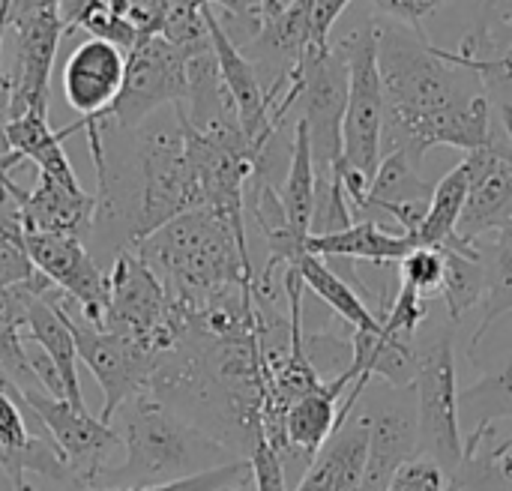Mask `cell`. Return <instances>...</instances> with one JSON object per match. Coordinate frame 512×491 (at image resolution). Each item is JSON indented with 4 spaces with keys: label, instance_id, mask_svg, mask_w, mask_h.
Masks as SVG:
<instances>
[{
    "label": "cell",
    "instance_id": "14",
    "mask_svg": "<svg viewBox=\"0 0 512 491\" xmlns=\"http://www.w3.org/2000/svg\"><path fill=\"white\" fill-rule=\"evenodd\" d=\"M24 249L33 267L57 285L81 309V321L102 330L108 312V273L87 255L84 243L75 237L24 231Z\"/></svg>",
    "mask_w": 512,
    "mask_h": 491
},
{
    "label": "cell",
    "instance_id": "37",
    "mask_svg": "<svg viewBox=\"0 0 512 491\" xmlns=\"http://www.w3.org/2000/svg\"><path fill=\"white\" fill-rule=\"evenodd\" d=\"M219 491H255V483H252V471L243 477V480H237V483H231V486H225V489Z\"/></svg>",
    "mask_w": 512,
    "mask_h": 491
},
{
    "label": "cell",
    "instance_id": "29",
    "mask_svg": "<svg viewBox=\"0 0 512 491\" xmlns=\"http://www.w3.org/2000/svg\"><path fill=\"white\" fill-rule=\"evenodd\" d=\"M399 282L408 285V288H414L426 300H432L435 294H441V282H444V252L435 249V246H417L414 252H408L399 261Z\"/></svg>",
    "mask_w": 512,
    "mask_h": 491
},
{
    "label": "cell",
    "instance_id": "19",
    "mask_svg": "<svg viewBox=\"0 0 512 491\" xmlns=\"http://www.w3.org/2000/svg\"><path fill=\"white\" fill-rule=\"evenodd\" d=\"M369 453V411L354 408L294 491H360Z\"/></svg>",
    "mask_w": 512,
    "mask_h": 491
},
{
    "label": "cell",
    "instance_id": "4",
    "mask_svg": "<svg viewBox=\"0 0 512 491\" xmlns=\"http://www.w3.org/2000/svg\"><path fill=\"white\" fill-rule=\"evenodd\" d=\"M456 321L432 324L417 333V423H420V453L435 459L447 474H453L465 459V438L459 420V375L453 348Z\"/></svg>",
    "mask_w": 512,
    "mask_h": 491
},
{
    "label": "cell",
    "instance_id": "35",
    "mask_svg": "<svg viewBox=\"0 0 512 491\" xmlns=\"http://www.w3.org/2000/svg\"><path fill=\"white\" fill-rule=\"evenodd\" d=\"M351 0H315L312 3V45L324 48L330 45V33L333 24L339 21V15L348 9Z\"/></svg>",
    "mask_w": 512,
    "mask_h": 491
},
{
    "label": "cell",
    "instance_id": "38",
    "mask_svg": "<svg viewBox=\"0 0 512 491\" xmlns=\"http://www.w3.org/2000/svg\"><path fill=\"white\" fill-rule=\"evenodd\" d=\"M261 6H264V18H267V15H276L285 3H279V0H261Z\"/></svg>",
    "mask_w": 512,
    "mask_h": 491
},
{
    "label": "cell",
    "instance_id": "28",
    "mask_svg": "<svg viewBox=\"0 0 512 491\" xmlns=\"http://www.w3.org/2000/svg\"><path fill=\"white\" fill-rule=\"evenodd\" d=\"M444 252V282H441V303L447 309V318L459 324L462 315H468L474 306H483L486 300V267L477 252H459L447 249Z\"/></svg>",
    "mask_w": 512,
    "mask_h": 491
},
{
    "label": "cell",
    "instance_id": "42",
    "mask_svg": "<svg viewBox=\"0 0 512 491\" xmlns=\"http://www.w3.org/2000/svg\"><path fill=\"white\" fill-rule=\"evenodd\" d=\"M279 3H291V0H279Z\"/></svg>",
    "mask_w": 512,
    "mask_h": 491
},
{
    "label": "cell",
    "instance_id": "3",
    "mask_svg": "<svg viewBox=\"0 0 512 491\" xmlns=\"http://www.w3.org/2000/svg\"><path fill=\"white\" fill-rule=\"evenodd\" d=\"M117 438L126 447V462L114 474L111 489L162 486L237 462L228 447L183 420L153 390H141L117 411Z\"/></svg>",
    "mask_w": 512,
    "mask_h": 491
},
{
    "label": "cell",
    "instance_id": "26",
    "mask_svg": "<svg viewBox=\"0 0 512 491\" xmlns=\"http://www.w3.org/2000/svg\"><path fill=\"white\" fill-rule=\"evenodd\" d=\"M468 183H471V171L468 162L462 159L450 174H444L435 183V195L429 204V213L420 225V231L414 234L417 246H453L456 243V228L468 201Z\"/></svg>",
    "mask_w": 512,
    "mask_h": 491
},
{
    "label": "cell",
    "instance_id": "12",
    "mask_svg": "<svg viewBox=\"0 0 512 491\" xmlns=\"http://www.w3.org/2000/svg\"><path fill=\"white\" fill-rule=\"evenodd\" d=\"M18 399L39 417V423L48 429L51 441L60 447L66 465H69V480L81 491H90L99 486L108 459L114 447L120 444L114 426H105L99 417H93L87 408H75L66 399H54L48 393L18 390Z\"/></svg>",
    "mask_w": 512,
    "mask_h": 491
},
{
    "label": "cell",
    "instance_id": "23",
    "mask_svg": "<svg viewBox=\"0 0 512 491\" xmlns=\"http://www.w3.org/2000/svg\"><path fill=\"white\" fill-rule=\"evenodd\" d=\"M297 270H300V279H303V285L321 300V303H327L351 330H357V333H372V336H381L384 333V324L375 318V312L363 303V297L324 261V258H318V255H303L300 258V264H297Z\"/></svg>",
    "mask_w": 512,
    "mask_h": 491
},
{
    "label": "cell",
    "instance_id": "21",
    "mask_svg": "<svg viewBox=\"0 0 512 491\" xmlns=\"http://www.w3.org/2000/svg\"><path fill=\"white\" fill-rule=\"evenodd\" d=\"M9 138V165L15 168L18 162H33L39 168L42 177H51L63 186L81 189L75 168L69 165V156L63 153V135L60 129L54 132L48 126V111H24L21 117H15L6 129Z\"/></svg>",
    "mask_w": 512,
    "mask_h": 491
},
{
    "label": "cell",
    "instance_id": "11",
    "mask_svg": "<svg viewBox=\"0 0 512 491\" xmlns=\"http://www.w3.org/2000/svg\"><path fill=\"white\" fill-rule=\"evenodd\" d=\"M9 27L18 36L12 72V120L24 111H48L51 69L60 39L69 33L57 0H15Z\"/></svg>",
    "mask_w": 512,
    "mask_h": 491
},
{
    "label": "cell",
    "instance_id": "8",
    "mask_svg": "<svg viewBox=\"0 0 512 491\" xmlns=\"http://www.w3.org/2000/svg\"><path fill=\"white\" fill-rule=\"evenodd\" d=\"M300 72V117L309 129L312 159L321 180L339 174L342 165V126L348 108V60L339 42L324 48L309 45L303 60L297 63Z\"/></svg>",
    "mask_w": 512,
    "mask_h": 491
},
{
    "label": "cell",
    "instance_id": "2",
    "mask_svg": "<svg viewBox=\"0 0 512 491\" xmlns=\"http://www.w3.org/2000/svg\"><path fill=\"white\" fill-rule=\"evenodd\" d=\"M183 312L255 285L249 240L207 207L189 210L132 246Z\"/></svg>",
    "mask_w": 512,
    "mask_h": 491
},
{
    "label": "cell",
    "instance_id": "5",
    "mask_svg": "<svg viewBox=\"0 0 512 491\" xmlns=\"http://www.w3.org/2000/svg\"><path fill=\"white\" fill-rule=\"evenodd\" d=\"M102 330L126 336L156 357L174 351L186 330L183 312L171 300L165 282L129 246L114 255L108 273V312Z\"/></svg>",
    "mask_w": 512,
    "mask_h": 491
},
{
    "label": "cell",
    "instance_id": "1",
    "mask_svg": "<svg viewBox=\"0 0 512 491\" xmlns=\"http://www.w3.org/2000/svg\"><path fill=\"white\" fill-rule=\"evenodd\" d=\"M375 30L387 102L381 153H405L420 168L423 156L438 144L465 153L486 147L495 108L480 75L447 60L429 36L405 24L378 18Z\"/></svg>",
    "mask_w": 512,
    "mask_h": 491
},
{
    "label": "cell",
    "instance_id": "17",
    "mask_svg": "<svg viewBox=\"0 0 512 491\" xmlns=\"http://www.w3.org/2000/svg\"><path fill=\"white\" fill-rule=\"evenodd\" d=\"M0 189L12 198L21 228L36 234H57V237H75L84 243V237L93 231L96 219V195L72 186H63L51 177L36 180L30 192L18 189L12 177H0Z\"/></svg>",
    "mask_w": 512,
    "mask_h": 491
},
{
    "label": "cell",
    "instance_id": "40",
    "mask_svg": "<svg viewBox=\"0 0 512 491\" xmlns=\"http://www.w3.org/2000/svg\"><path fill=\"white\" fill-rule=\"evenodd\" d=\"M15 491H36V489H33V486H30V483L24 480V483H21V486H18V489H15Z\"/></svg>",
    "mask_w": 512,
    "mask_h": 491
},
{
    "label": "cell",
    "instance_id": "16",
    "mask_svg": "<svg viewBox=\"0 0 512 491\" xmlns=\"http://www.w3.org/2000/svg\"><path fill=\"white\" fill-rule=\"evenodd\" d=\"M369 453L360 491H387L393 474L420 453L417 393L414 387L369 396Z\"/></svg>",
    "mask_w": 512,
    "mask_h": 491
},
{
    "label": "cell",
    "instance_id": "20",
    "mask_svg": "<svg viewBox=\"0 0 512 491\" xmlns=\"http://www.w3.org/2000/svg\"><path fill=\"white\" fill-rule=\"evenodd\" d=\"M417 243L408 234H393L390 228L360 219L345 231L321 234L306 240V252L318 258H348V261H366V264H399L408 252H414Z\"/></svg>",
    "mask_w": 512,
    "mask_h": 491
},
{
    "label": "cell",
    "instance_id": "36",
    "mask_svg": "<svg viewBox=\"0 0 512 491\" xmlns=\"http://www.w3.org/2000/svg\"><path fill=\"white\" fill-rule=\"evenodd\" d=\"M12 123V75L3 72L0 66V177H9L12 165H9V138H6V129Z\"/></svg>",
    "mask_w": 512,
    "mask_h": 491
},
{
    "label": "cell",
    "instance_id": "7",
    "mask_svg": "<svg viewBox=\"0 0 512 491\" xmlns=\"http://www.w3.org/2000/svg\"><path fill=\"white\" fill-rule=\"evenodd\" d=\"M339 48L348 60V108L342 126V165L339 171L360 174L375 180L381 165L384 141V84L378 72V30L375 21L339 39Z\"/></svg>",
    "mask_w": 512,
    "mask_h": 491
},
{
    "label": "cell",
    "instance_id": "15",
    "mask_svg": "<svg viewBox=\"0 0 512 491\" xmlns=\"http://www.w3.org/2000/svg\"><path fill=\"white\" fill-rule=\"evenodd\" d=\"M126 78V54L123 48L87 36L72 48V54L63 63V96L72 111L81 117L60 129L63 138H69L78 129L102 126V117L120 96Z\"/></svg>",
    "mask_w": 512,
    "mask_h": 491
},
{
    "label": "cell",
    "instance_id": "25",
    "mask_svg": "<svg viewBox=\"0 0 512 491\" xmlns=\"http://www.w3.org/2000/svg\"><path fill=\"white\" fill-rule=\"evenodd\" d=\"M477 249L486 267V300H483L480 327L474 333V348L483 342V336L498 318L512 312V219L495 234L483 237Z\"/></svg>",
    "mask_w": 512,
    "mask_h": 491
},
{
    "label": "cell",
    "instance_id": "27",
    "mask_svg": "<svg viewBox=\"0 0 512 491\" xmlns=\"http://www.w3.org/2000/svg\"><path fill=\"white\" fill-rule=\"evenodd\" d=\"M459 420L465 435L492 429L501 420H512V354L477 384L459 393Z\"/></svg>",
    "mask_w": 512,
    "mask_h": 491
},
{
    "label": "cell",
    "instance_id": "18",
    "mask_svg": "<svg viewBox=\"0 0 512 491\" xmlns=\"http://www.w3.org/2000/svg\"><path fill=\"white\" fill-rule=\"evenodd\" d=\"M27 339L57 369L63 390H66V402L75 408H87L81 396V381H78V348H75V333H72V315L66 312V294L57 285H51L45 294H39L30 303Z\"/></svg>",
    "mask_w": 512,
    "mask_h": 491
},
{
    "label": "cell",
    "instance_id": "33",
    "mask_svg": "<svg viewBox=\"0 0 512 491\" xmlns=\"http://www.w3.org/2000/svg\"><path fill=\"white\" fill-rule=\"evenodd\" d=\"M249 465H252V483L255 491H291L288 489V474H285V465L279 459V453L261 441L252 456H249Z\"/></svg>",
    "mask_w": 512,
    "mask_h": 491
},
{
    "label": "cell",
    "instance_id": "24",
    "mask_svg": "<svg viewBox=\"0 0 512 491\" xmlns=\"http://www.w3.org/2000/svg\"><path fill=\"white\" fill-rule=\"evenodd\" d=\"M315 192H318V171H315V159H312L309 129L303 120H297L294 123V150H291L285 180L279 186V201L285 207L291 231L300 240H309V234H312Z\"/></svg>",
    "mask_w": 512,
    "mask_h": 491
},
{
    "label": "cell",
    "instance_id": "32",
    "mask_svg": "<svg viewBox=\"0 0 512 491\" xmlns=\"http://www.w3.org/2000/svg\"><path fill=\"white\" fill-rule=\"evenodd\" d=\"M249 471H252L249 459H237L231 465H222V468H213V471H204V474H195V477H183V480H174V483L120 491H219L231 486V483H237V480H243Z\"/></svg>",
    "mask_w": 512,
    "mask_h": 491
},
{
    "label": "cell",
    "instance_id": "34",
    "mask_svg": "<svg viewBox=\"0 0 512 491\" xmlns=\"http://www.w3.org/2000/svg\"><path fill=\"white\" fill-rule=\"evenodd\" d=\"M444 0H375V6L396 24H405L408 30L426 36L423 21L441 6Z\"/></svg>",
    "mask_w": 512,
    "mask_h": 491
},
{
    "label": "cell",
    "instance_id": "13",
    "mask_svg": "<svg viewBox=\"0 0 512 491\" xmlns=\"http://www.w3.org/2000/svg\"><path fill=\"white\" fill-rule=\"evenodd\" d=\"M72 333H75L78 363H84L90 369V375L96 378V384L102 390L99 420L105 426H111L117 411L132 396H138L141 390L150 387V378L162 357L150 354L147 348H141L138 342L126 339V336L96 330L75 318H72Z\"/></svg>",
    "mask_w": 512,
    "mask_h": 491
},
{
    "label": "cell",
    "instance_id": "6",
    "mask_svg": "<svg viewBox=\"0 0 512 491\" xmlns=\"http://www.w3.org/2000/svg\"><path fill=\"white\" fill-rule=\"evenodd\" d=\"M138 180V207L129 249L171 219L201 207V186L189 162L177 117L174 126H156L138 138Z\"/></svg>",
    "mask_w": 512,
    "mask_h": 491
},
{
    "label": "cell",
    "instance_id": "39",
    "mask_svg": "<svg viewBox=\"0 0 512 491\" xmlns=\"http://www.w3.org/2000/svg\"><path fill=\"white\" fill-rule=\"evenodd\" d=\"M501 30H507V33H512V12L504 18V24H501ZM498 42V39H495Z\"/></svg>",
    "mask_w": 512,
    "mask_h": 491
},
{
    "label": "cell",
    "instance_id": "41",
    "mask_svg": "<svg viewBox=\"0 0 512 491\" xmlns=\"http://www.w3.org/2000/svg\"><path fill=\"white\" fill-rule=\"evenodd\" d=\"M3 465H6V450L0 447V471H3Z\"/></svg>",
    "mask_w": 512,
    "mask_h": 491
},
{
    "label": "cell",
    "instance_id": "31",
    "mask_svg": "<svg viewBox=\"0 0 512 491\" xmlns=\"http://www.w3.org/2000/svg\"><path fill=\"white\" fill-rule=\"evenodd\" d=\"M450 474L429 456H411L390 480L387 491H447Z\"/></svg>",
    "mask_w": 512,
    "mask_h": 491
},
{
    "label": "cell",
    "instance_id": "22",
    "mask_svg": "<svg viewBox=\"0 0 512 491\" xmlns=\"http://www.w3.org/2000/svg\"><path fill=\"white\" fill-rule=\"evenodd\" d=\"M495 426L465 435V459L450 474L447 491H512V435L492 444Z\"/></svg>",
    "mask_w": 512,
    "mask_h": 491
},
{
    "label": "cell",
    "instance_id": "30",
    "mask_svg": "<svg viewBox=\"0 0 512 491\" xmlns=\"http://www.w3.org/2000/svg\"><path fill=\"white\" fill-rule=\"evenodd\" d=\"M510 12H512V0H480L477 21H474L471 33H468V36H462V42H459V51H456V54L471 57V60L483 57V54H486V48H492V45H495V39H498V33H501V24H504V18H507Z\"/></svg>",
    "mask_w": 512,
    "mask_h": 491
},
{
    "label": "cell",
    "instance_id": "9",
    "mask_svg": "<svg viewBox=\"0 0 512 491\" xmlns=\"http://www.w3.org/2000/svg\"><path fill=\"white\" fill-rule=\"evenodd\" d=\"M189 54V48H180L165 36H141L135 48L126 51V78L120 96L102 117V126L138 129L156 108L186 102Z\"/></svg>",
    "mask_w": 512,
    "mask_h": 491
},
{
    "label": "cell",
    "instance_id": "10",
    "mask_svg": "<svg viewBox=\"0 0 512 491\" xmlns=\"http://www.w3.org/2000/svg\"><path fill=\"white\" fill-rule=\"evenodd\" d=\"M471 183L456 240L477 246L512 219V117H492L489 144L465 156Z\"/></svg>",
    "mask_w": 512,
    "mask_h": 491
}]
</instances>
